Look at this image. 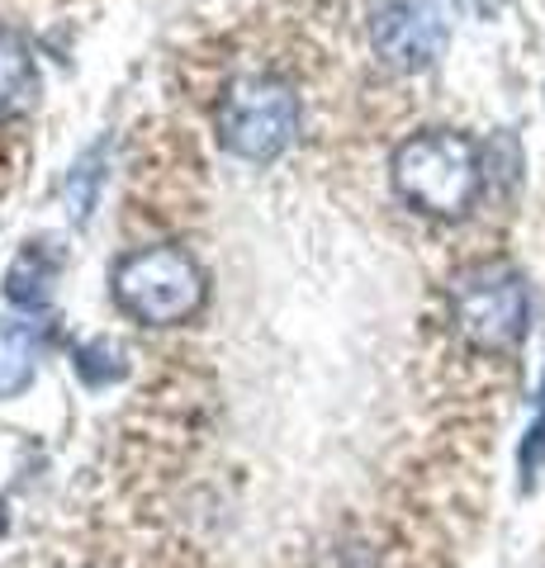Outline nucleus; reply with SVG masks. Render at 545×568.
Here are the masks:
<instances>
[{"instance_id":"nucleus-1","label":"nucleus","mask_w":545,"mask_h":568,"mask_svg":"<svg viewBox=\"0 0 545 568\" xmlns=\"http://www.w3.org/2000/svg\"><path fill=\"white\" fill-rule=\"evenodd\" d=\"M394 190L417 213L465 219L484 190L480 148L455 129H427L394 152Z\"/></svg>"},{"instance_id":"nucleus-2","label":"nucleus","mask_w":545,"mask_h":568,"mask_svg":"<svg viewBox=\"0 0 545 568\" xmlns=\"http://www.w3.org/2000/svg\"><path fill=\"white\" fill-rule=\"evenodd\" d=\"M114 304L129 317L148 327H175L190 323L204 298H209V280L200 271V261L175 242H157V246H138L114 261L110 275Z\"/></svg>"},{"instance_id":"nucleus-3","label":"nucleus","mask_w":545,"mask_h":568,"mask_svg":"<svg viewBox=\"0 0 545 568\" xmlns=\"http://www.w3.org/2000/svg\"><path fill=\"white\" fill-rule=\"evenodd\" d=\"M219 142L252 166L275 162L299 133V95L271 71H248L223 91L214 114Z\"/></svg>"},{"instance_id":"nucleus-4","label":"nucleus","mask_w":545,"mask_h":568,"mask_svg":"<svg viewBox=\"0 0 545 568\" xmlns=\"http://www.w3.org/2000/svg\"><path fill=\"white\" fill-rule=\"evenodd\" d=\"M451 317L474 351H513L526 336V317H532L526 280L507 261L465 265L451 280Z\"/></svg>"},{"instance_id":"nucleus-5","label":"nucleus","mask_w":545,"mask_h":568,"mask_svg":"<svg viewBox=\"0 0 545 568\" xmlns=\"http://www.w3.org/2000/svg\"><path fill=\"white\" fill-rule=\"evenodd\" d=\"M371 43L384 67L413 77L446 52V14L436 0H384L371 14Z\"/></svg>"},{"instance_id":"nucleus-6","label":"nucleus","mask_w":545,"mask_h":568,"mask_svg":"<svg viewBox=\"0 0 545 568\" xmlns=\"http://www.w3.org/2000/svg\"><path fill=\"white\" fill-rule=\"evenodd\" d=\"M39 104V67L14 29L0 24V119H24Z\"/></svg>"},{"instance_id":"nucleus-7","label":"nucleus","mask_w":545,"mask_h":568,"mask_svg":"<svg viewBox=\"0 0 545 568\" xmlns=\"http://www.w3.org/2000/svg\"><path fill=\"white\" fill-rule=\"evenodd\" d=\"M58 265L62 261L48 252V242H29L6 275V298L20 308H43L52 298V284H58Z\"/></svg>"},{"instance_id":"nucleus-8","label":"nucleus","mask_w":545,"mask_h":568,"mask_svg":"<svg viewBox=\"0 0 545 568\" xmlns=\"http://www.w3.org/2000/svg\"><path fill=\"white\" fill-rule=\"evenodd\" d=\"M100 185H104V148H91L77 156V166L67 171L62 181V204L72 213V223H85L91 219V209L100 200Z\"/></svg>"},{"instance_id":"nucleus-9","label":"nucleus","mask_w":545,"mask_h":568,"mask_svg":"<svg viewBox=\"0 0 545 568\" xmlns=\"http://www.w3.org/2000/svg\"><path fill=\"white\" fill-rule=\"evenodd\" d=\"M33 384V342L20 327H0V398H20Z\"/></svg>"},{"instance_id":"nucleus-10","label":"nucleus","mask_w":545,"mask_h":568,"mask_svg":"<svg viewBox=\"0 0 545 568\" xmlns=\"http://www.w3.org/2000/svg\"><path fill=\"white\" fill-rule=\"evenodd\" d=\"M541 469H545V388H541V413H536L532 432H526V440H522V484L532 488Z\"/></svg>"},{"instance_id":"nucleus-11","label":"nucleus","mask_w":545,"mask_h":568,"mask_svg":"<svg viewBox=\"0 0 545 568\" xmlns=\"http://www.w3.org/2000/svg\"><path fill=\"white\" fill-rule=\"evenodd\" d=\"M503 6H507V0H455V10H461L465 20H480V24L498 20V14H503Z\"/></svg>"},{"instance_id":"nucleus-12","label":"nucleus","mask_w":545,"mask_h":568,"mask_svg":"<svg viewBox=\"0 0 545 568\" xmlns=\"http://www.w3.org/2000/svg\"><path fill=\"white\" fill-rule=\"evenodd\" d=\"M6 526H10V511H6V497H0V536H6Z\"/></svg>"}]
</instances>
